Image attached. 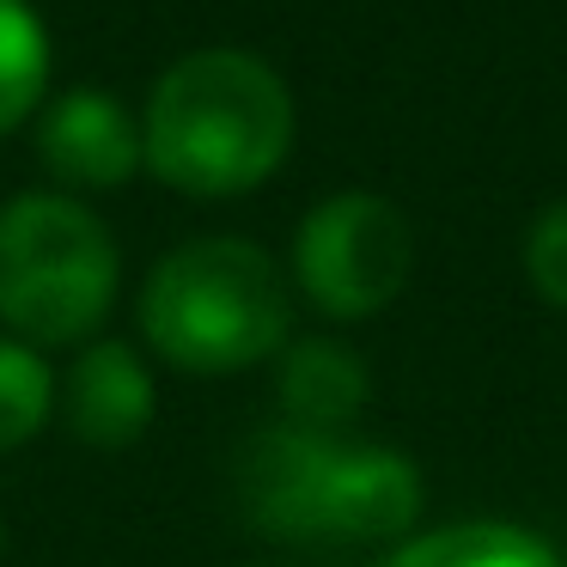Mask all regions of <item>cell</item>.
<instances>
[{"mask_svg":"<svg viewBox=\"0 0 567 567\" xmlns=\"http://www.w3.org/2000/svg\"><path fill=\"white\" fill-rule=\"evenodd\" d=\"M293 92L250 50H189L153 80L141 111L147 172L196 202L262 189L293 153Z\"/></svg>","mask_w":567,"mask_h":567,"instance_id":"1","label":"cell"},{"mask_svg":"<svg viewBox=\"0 0 567 567\" xmlns=\"http://www.w3.org/2000/svg\"><path fill=\"white\" fill-rule=\"evenodd\" d=\"M293 287L250 238H189L141 287V342L189 379H226L281 354Z\"/></svg>","mask_w":567,"mask_h":567,"instance_id":"2","label":"cell"},{"mask_svg":"<svg viewBox=\"0 0 567 567\" xmlns=\"http://www.w3.org/2000/svg\"><path fill=\"white\" fill-rule=\"evenodd\" d=\"M415 269V226L396 202L372 189H342L299 220L293 281L323 318H372L409 287Z\"/></svg>","mask_w":567,"mask_h":567,"instance_id":"5","label":"cell"},{"mask_svg":"<svg viewBox=\"0 0 567 567\" xmlns=\"http://www.w3.org/2000/svg\"><path fill=\"white\" fill-rule=\"evenodd\" d=\"M372 567H561V555L525 525L470 518V525H445V530H427V537L396 543Z\"/></svg>","mask_w":567,"mask_h":567,"instance_id":"9","label":"cell"},{"mask_svg":"<svg viewBox=\"0 0 567 567\" xmlns=\"http://www.w3.org/2000/svg\"><path fill=\"white\" fill-rule=\"evenodd\" d=\"M38 165L55 177L62 196H80V202L135 184L147 172L141 116L99 86L50 92V104L38 111Z\"/></svg>","mask_w":567,"mask_h":567,"instance_id":"6","label":"cell"},{"mask_svg":"<svg viewBox=\"0 0 567 567\" xmlns=\"http://www.w3.org/2000/svg\"><path fill=\"white\" fill-rule=\"evenodd\" d=\"M245 506L275 537L384 543L421 518V476L391 445H348L281 421L245 452Z\"/></svg>","mask_w":567,"mask_h":567,"instance_id":"3","label":"cell"},{"mask_svg":"<svg viewBox=\"0 0 567 567\" xmlns=\"http://www.w3.org/2000/svg\"><path fill=\"white\" fill-rule=\"evenodd\" d=\"M0 567H7V518H0Z\"/></svg>","mask_w":567,"mask_h":567,"instance_id":"13","label":"cell"},{"mask_svg":"<svg viewBox=\"0 0 567 567\" xmlns=\"http://www.w3.org/2000/svg\"><path fill=\"white\" fill-rule=\"evenodd\" d=\"M55 80V43L31 0H0V135L38 123Z\"/></svg>","mask_w":567,"mask_h":567,"instance_id":"10","label":"cell"},{"mask_svg":"<svg viewBox=\"0 0 567 567\" xmlns=\"http://www.w3.org/2000/svg\"><path fill=\"white\" fill-rule=\"evenodd\" d=\"M55 409L80 445H99V452L135 445L159 409L147 354L135 342H116V336H92L74 354V367L55 379Z\"/></svg>","mask_w":567,"mask_h":567,"instance_id":"7","label":"cell"},{"mask_svg":"<svg viewBox=\"0 0 567 567\" xmlns=\"http://www.w3.org/2000/svg\"><path fill=\"white\" fill-rule=\"evenodd\" d=\"M55 415V372L50 354L19 336H0V452L31 445Z\"/></svg>","mask_w":567,"mask_h":567,"instance_id":"11","label":"cell"},{"mask_svg":"<svg viewBox=\"0 0 567 567\" xmlns=\"http://www.w3.org/2000/svg\"><path fill=\"white\" fill-rule=\"evenodd\" d=\"M287 427H311V433H336L342 421L360 415L367 403V367L354 348L342 342H293L281 354V379H275Z\"/></svg>","mask_w":567,"mask_h":567,"instance_id":"8","label":"cell"},{"mask_svg":"<svg viewBox=\"0 0 567 567\" xmlns=\"http://www.w3.org/2000/svg\"><path fill=\"white\" fill-rule=\"evenodd\" d=\"M525 275L549 306L567 311V202L543 208L525 233Z\"/></svg>","mask_w":567,"mask_h":567,"instance_id":"12","label":"cell"},{"mask_svg":"<svg viewBox=\"0 0 567 567\" xmlns=\"http://www.w3.org/2000/svg\"><path fill=\"white\" fill-rule=\"evenodd\" d=\"M123 287V250L92 202L25 189L0 202V323L31 348H86Z\"/></svg>","mask_w":567,"mask_h":567,"instance_id":"4","label":"cell"}]
</instances>
